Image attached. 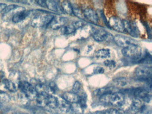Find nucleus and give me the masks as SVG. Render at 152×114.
Masks as SVG:
<instances>
[{"label": "nucleus", "mask_w": 152, "mask_h": 114, "mask_svg": "<svg viewBox=\"0 0 152 114\" xmlns=\"http://www.w3.org/2000/svg\"></svg>", "instance_id": "nucleus-40"}, {"label": "nucleus", "mask_w": 152, "mask_h": 114, "mask_svg": "<svg viewBox=\"0 0 152 114\" xmlns=\"http://www.w3.org/2000/svg\"><path fill=\"white\" fill-rule=\"evenodd\" d=\"M84 18L93 24H96L98 21L99 17L96 12L91 9L87 8L83 11Z\"/></svg>", "instance_id": "nucleus-13"}, {"label": "nucleus", "mask_w": 152, "mask_h": 114, "mask_svg": "<svg viewBox=\"0 0 152 114\" xmlns=\"http://www.w3.org/2000/svg\"><path fill=\"white\" fill-rule=\"evenodd\" d=\"M32 11H27L21 12L17 13L12 18V20L15 23H18L23 21L28 16L31 14Z\"/></svg>", "instance_id": "nucleus-19"}, {"label": "nucleus", "mask_w": 152, "mask_h": 114, "mask_svg": "<svg viewBox=\"0 0 152 114\" xmlns=\"http://www.w3.org/2000/svg\"><path fill=\"white\" fill-rule=\"evenodd\" d=\"M25 10V8H23V7H16L15 8L10 11V12L4 14V16H3V19H4V20L7 21L9 20L11 18H13V17L17 13L21 12L24 11Z\"/></svg>", "instance_id": "nucleus-21"}, {"label": "nucleus", "mask_w": 152, "mask_h": 114, "mask_svg": "<svg viewBox=\"0 0 152 114\" xmlns=\"http://www.w3.org/2000/svg\"><path fill=\"white\" fill-rule=\"evenodd\" d=\"M93 37L95 41L98 42L110 41L111 39H113L112 34L102 29H98L95 31L93 34Z\"/></svg>", "instance_id": "nucleus-10"}, {"label": "nucleus", "mask_w": 152, "mask_h": 114, "mask_svg": "<svg viewBox=\"0 0 152 114\" xmlns=\"http://www.w3.org/2000/svg\"><path fill=\"white\" fill-rule=\"evenodd\" d=\"M61 7L64 12L68 14H71L72 12V6L70 2L65 1L61 3Z\"/></svg>", "instance_id": "nucleus-25"}, {"label": "nucleus", "mask_w": 152, "mask_h": 114, "mask_svg": "<svg viewBox=\"0 0 152 114\" xmlns=\"http://www.w3.org/2000/svg\"><path fill=\"white\" fill-rule=\"evenodd\" d=\"M141 114H152V109L150 108L143 105L140 110Z\"/></svg>", "instance_id": "nucleus-31"}, {"label": "nucleus", "mask_w": 152, "mask_h": 114, "mask_svg": "<svg viewBox=\"0 0 152 114\" xmlns=\"http://www.w3.org/2000/svg\"><path fill=\"white\" fill-rule=\"evenodd\" d=\"M95 56L99 58H108L111 56L110 50L108 49H101L98 50L95 53Z\"/></svg>", "instance_id": "nucleus-23"}, {"label": "nucleus", "mask_w": 152, "mask_h": 114, "mask_svg": "<svg viewBox=\"0 0 152 114\" xmlns=\"http://www.w3.org/2000/svg\"><path fill=\"white\" fill-rule=\"evenodd\" d=\"M79 99L78 104L79 107L81 109H86L87 107V97L85 93H82L81 95H79Z\"/></svg>", "instance_id": "nucleus-24"}, {"label": "nucleus", "mask_w": 152, "mask_h": 114, "mask_svg": "<svg viewBox=\"0 0 152 114\" xmlns=\"http://www.w3.org/2000/svg\"><path fill=\"white\" fill-rule=\"evenodd\" d=\"M16 7V6L15 5H14V4H11V5L7 6L5 9L3 10V11L2 12V13H3V15H4V14L10 12V11L15 8Z\"/></svg>", "instance_id": "nucleus-32"}, {"label": "nucleus", "mask_w": 152, "mask_h": 114, "mask_svg": "<svg viewBox=\"0 0 152 114\" xmlns=\"http://www.w3.org/2000/svg\"><path fill=\"white\" fill-rule=\"evenodd\" d=\"M83 26L84 24L82 21H76L67 26H64L62 27V32L64 34H69L75 32L78 28L82 27Z\"/></svg>", "instance_id": "nucleus-11"}, {"label": "nucleus", "mask_w": 152, "mask_h": 114, "mask_svg": "<svg viewBox=\"0 0 152 114\" xmlns=\"http://www.w3.org/2000/svg\"><path fill=\"white\" fill-rule=\"evenodd\" d=\"M124 29L128 34L133 37H137L140 35V31L135 22L127 20H123Z\"/></svg>", "instance_id": "nucleus-9"}, {"label": "nucleus", "mask_w": 152, "mask_h": 114, "mask_svg": "<svg viewBox=\"0 0 152 114\" xmlns=\"http://www.w3.org/2000/svg\"><path fill=\"white\" fill-rule=\"evenodd\" d=\"M142 102L139 99H134L129 108V111L132 114H137L140 111L142 106Z\"/></svg>", "instance_id": "nucleus-15"}, {"label": "nucleus", "mask_w": 152, "mask_h": 114, "mask_svg": "<svg viewBox=\"0 0 152 114\" xmlns=\"http://www.w3.org/2000/svg\"><path fill=\"white\" fill-rule=\"evenodd\" d=\"M113 40L117 45L123 48L131 45H138V42L136 40L131 37L121 35H116L114 37Z\"/></svg>", "instance_id": "nucleus-5"}, {"label": "nucleus", "mask_w": 152, "mask_h": 114, "mask_svg": "<svg viewBox=\"0 0 152 114\" xmlns=\"http://www.w3.org/2000/svg\"><path fill=\"white\" fill-rule=\"evenodd\" d=\"M108 114H121V111L116 109L112 108L108 110Z\"/></svg>", "instance_id": "nucleus-36"}, {"label": "nucleus", "mask_w": 152, "mask_h": 114, "mask_svg": "<svg viewBox=\"0 0 152 114\" xmlns=\"http://www.w3.org/2000/svg\"><path fill=\"white\" fill-rule=\"evenodd\" d=\"M48 94L44 93L38 94L35 100L37 105L41 107H47V99Z\"/></svg>", "instance_id": "nucleus-18"}, {"label": "nucleus", "mask_w": 152, "mask_h": 114, "mask_svg": "<svg viewBox=\"0 0 152 114\" xmlns=\"http://www.w3.org/2000/svg\"><path fill=\"white\" fill-rule=\"evenodd\" d=\"M104 64L106 66L110 69L114 68L116 66V63L113 60H106L104 61Z\"/></svg>", "instance_id": "nucleus-29"}, {"label": "nucleus", "mask_w": 152, "mask_h": 114, "mask_svg": "<svg viewBox=\"0 0 152 114\" xmlns=\"http://www.w3.org/2000/svg\"><path fill=\"white\" fill-rule=\"evenodd\" d=\"M119 92L118 89L113 86H105L99 88L95 91V94L97 96H101L104 94Z\"/></svg>", "instance_id": "nucleus-16"}, {"label": "nucleus", "mask_w": 152, "mask_h": 114, "mask_svg": "<svg viewBox=\"0 0 152 114\" xmlns=\"http://www.w3.org/2000/svg\"><path fill=\"white\" fill-rule=\"evenodd\" d=\"M58 107L65 114H72L74 112L73 107L64 99H58Z\"/></svg>", "instance_id": "nucleus-12"}, {"label": "nucleus", "mask_w": 152, "mask_h": 114, "mask_svg": "<svg viewBox=\"0 0 152 114\" xmlns=\"http://www.w3.org/2000/svg\"><path fill=\"white\" fill-rule=\"evenodd\" d=\"M81 87V85L80 82L79 81H76L73 86L72 91L73 93L77 94L80 91Z\"/></svg>", "instance_id": "nucleus-30"}, {"label": "nucleus", "mask_w": 152, "mask_h": 114, "mask_svg": "<svg viewBox=\"0 0 152 114\" xmlns=\"http://www.w3.org/2000/svg\"><path fill=\"white\" fill-rule=\"evenodd\" d=\"M66 21L67 20L64 17L58 16L54 18L50 23V27L53 29H59L64 26Z\"/></svg>", "instance_id": "nucleus-14"}, {"label": "nucleus", "mask_w": 152, "mask_h": 114, "mask_svg": "<svg viewBox=\"0 0 152 114\" xmlns=\"http://www.w3.org/2000/svg\"><path fill=\"white\" fill-rule=\"evenodd\" d=\"M3 84L4 85V87L9 90L10 91L15 92L17 91L16 86L13 82L5 79L3 80Z\"/></svg>", "instance_id": "nucleus-26"}, {"label": "nucleus", "mask_w": 152, "mask_h": 114, "mask_svg": "<svg viewBox=\"0 0 152 114\" xmlns=\"http://www.w3.org/2000/svg\"><path fill=\"white\" fill-rule=\"evenodd\" d=\"M93 72L95 74H102L104 72V69L102 67L97 66L95 68Z\"/></svg>", "instance_id": "nucleus-34"}, {"label": "nucleus", "mask_w": 152, "mask_h": 114, "mask_svg": "<svg viewBox=\"0 0 152 114\" xmlns=\"http://www.w3.org/2000/svg\"><path fill=\"white\" fill-rule=\"evenodd\" d=\"M92 50V47L91 45H89V46H88V50H87V53H88L89 52L91 51Z\"/></svg>", "instance_id": "nucleus-39"}, {"label": "nucleus", "mask_w": 152, "mask_h": 114, "mask_svg": "<svg viewBox=\"0 0 152 114\" xmlns=\"http://www.w3.org/2000/svg\"><path fill=\"white\" fill-rule=\"evenodd\" d=\"M152 72L151 67L145 65L138 66L135 70V74L138 77L147 80L151 79Z\"/></svg>", "instance_id": "nucleus-6"}, {"label": "nucleus", "mask_w": 152, "mask_h": 114, "mask_svg": "<svg viewBox=\"0 0 152 114\" xmlns=\"http://www.w3.org/2000/svg\"><path fill=\"white\" fill-rule=\"evenodd\" d=\"M108 25L110 28L117 32L123 33L125 31L123 21L118 17L115 16L111 17L109 18Z\"/></svg>", "instance_id": "nucleus-8"}, {"label": "nucleus", "mask_w": 152, "mask_h": 114, "mask_svg": "<svg viewBox=\"0 0 152 114\" xmlns=\"http://www.w3.org/2000/svg\"><path fill=\"white\" fill-rule=\"evenodd\" d=\"M113 86L119 89L123 88L128 84V81L124 77H118L113 79L112 82Z\"/></svg>", "instance_id": "nucleus-20"}, {"label": "nucleus", "mask_w": 152, "mask_h": 114, "mask_svg": "<svg viewBox=\"0 0 152 114\" xmlns=\"http://www.w3.org/2000/svg\"><path fill=\"white\" fill-rule=\"evenodd\" d=\"M72 12L75 15L80 18L83 19L84 18L83 16V11L81 9L76 5H72Z\"/></svg>", "instance_id": "nucleus-27"}, {"label": "nucleus", "mask_w": 152, "mask_h": 114, "mask_svg": "<svg viewBox=\"0 0 152 114\" xmlns=\"http://www.w3.org/2000/svg\"><path fill=\"white\" fill-rule=\"evenodd\" d=\"M46 5L49 9L55 12H58L59 10L57 4L53 1H46Z\"/></svg>", "instance_id": "nucleus-28"}, {"label": "nucleus", "mask_w": 152, "mask_h": 114, "mask_svg": "<svg viewBox=\"0 0 152 114\" xmlns=\"http://www.w3.org/2000/svg\"><path fill=\"white\" fill-rule=\"evenodd\" d=\"M133 95L137 99H141L145 102H150L151 99V95L149 93V91L142 87H137L133 89L132 91Z\"/></svg>", "instance_id": "nucleus-7"}, {"label": "nucleus", "mask_w": 152, "mask_h": 114, "mask_svg": "<svg viewBox=\"0 0 152 114\" xmlns=\"http://www.w3.org/2000/svg\"><path fill=\"white\" fill-rule=\"evenodd\" d=\"M54 18L51 14H42L38 15L34 18L31 25L34 27H41L50 24Z\"/></svg>", "instance_id": "nucleus-4"}, {"label": "nucleus", "mask_w": 152, "mask_h": 114, "mask_svg": "<svg viewBox=\"0 0 152 114\" xmlns=\"http://www.w3.org/2000/svg\"><path fill=\"white\" fill-rule=\"evenodd\" d=\"M100 102L105 104H109L115 107H121L125 102L124 94L120 92L102 95L99 98Z\"/></svg>", "instance_id": "nucleus-1"}, {"label": "nucleus", "mask_w": 152, "mask_h": 114, "mask_svg": "<svg viewBox=\"0 0 152 114\" xmlns=\"http://www.w3.org/2000/svg\"><path fill=\"white\" fill-rule=\"evenodd\" d=\"M18 87L25 96L30 99H35L38 94L35 88L28 82H20L18 84Z\"/></svg>", "instance_id": "nucleus-3"}, {"label": "nucleus", "mask_w": 152, "mask_h": 114, "mask_svg": "<svg viewBox=\"0 0 152 114\" xmlns=\"http://www.w3.org/2000/svg\"><path fill=\"white\" fill-rule=\"evenodd\" d=\"M49 90H50L53 93L56 92L58 90V88L56 84L54 82H51V83H50L49 87Z\"/></svg>", "instance_id": "nucleus-33"}, {"label": "nucleus", "mask_w": 152, "mask_h": 114, "mask_svg": "<svg viewBox=\"0 0 152 114\" xmlns=\"http://www.w3.org/2000/svg\"><path fill=\"white\" fill-rule=\"evenodd\" d=\"M36 2L38 3V4L42 6V7L46 8L47 5H46V2L44 1H36Z\"/></svg>", "instance_id": "nucleus-37"}, {"label": "nucleus", "mask_w": 152, "mask_h": 114, "mask_svg": "<svg viewBox=\"0 0 152 114\" xmlns=\"http://www.w3.org/2000/svg\"><path fill=\"white\" fill-rule=\"evenodd\" d=\"M63 99L69 103H77L79 101V96L74 93L66 92L63 95Z\"/></svg>", "instance_id": "nucleus-17"}, {"label": "nucleus", "mask_w": 152, "mask_h": 114, "mask_svg": "<svg viewBox=\"0 0 152 114\" xmlns=\"http://www.w3.org/2000/svg\"><path fill=\"white\" fill-rule=\"evenodd\" d=\"M142 49L138 45H133L123 48L122 53L126 58L132 59H138L142 55Z\"/></svg>", "instance_id": "nucleus-2"}, {"label": "nucleus", "mask_w": 152, "mask_h": 114, "mask_svg": "<svg viewBox=\"0 0 152 114\" xmlns=\"http://www.w3.org/2000/svg\"><path fill=\"white\" fill-rule=\"evenodd\" d=\"M9 97L5 94H0V102H5L8 101Z\"/></svg>", "instance_id": "nucleus-35"}, {"label": "nucleus", "mask_w": 152, "mask_h": 114, "mask_svg": "<svg viewBox=\"0 0 152 114\" xmlns=\"http://www.w3.org/2000/svg\"><path fill=\"white\" fill-rule=\"evenodd\" d=\"M7 6V4H5L0 3V12H2Z\"/></svg>", "instance_id": "nucleus-38"}, {"label": "nucleus", "mask_w": 152, "mask_h": 114, "mask_svg": "<svg viewBox=\"0 0 152 114\" xmlns=\"http://www.w3.org/2000/svg\"><path fill=\"white\" fill-rule=\"evenodd\" d=\"M58 98L53 95L48 94L46 107H48L51 109H55L58 107Z\"/></svg>", "instance_id": "nucleus-22"}]
</instances>
